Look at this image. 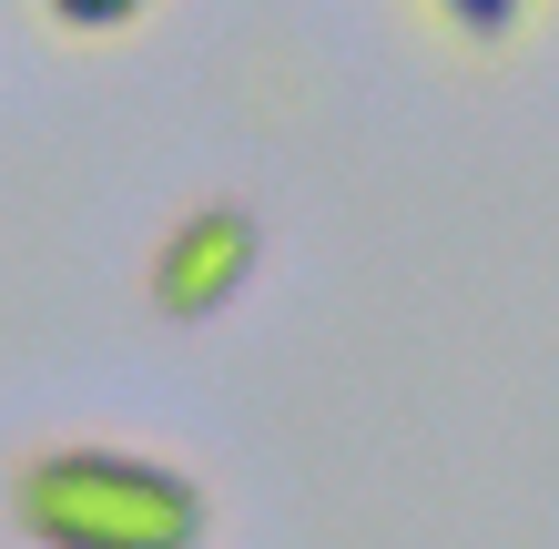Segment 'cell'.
<instances>
[{"label":"cell","mask_w":559,"mask_h":549,"mask_svg":"<svg viewBox=\"0 0 559 549\" xmlns=\"http://www.w3.org/2000/svg\"><path fill=\"white\" fill-rule=\"evenodd\" d=\"M11 520L41 549H193L204 489L133 447H41L11 478Z\"/></svg>","instance_id":"1"},{"label":"cell","mask_w":559,"mask_h":549,"mask_svg":"<svg viewBox=\"0 0 559 549\" xmlns=\"http://www.w3.org/2000/svg\"><path fill=\"white\" fill-rule=\"evenodd\" d=\"M254 275V214L235 204H204V214H183L174 224V244H163V265H153V306L163 315H183V326H204L214 306H235V285Z\"/></svg>","instance_id":"2"},{"label":"cell","mask_w":559,"mask_h":549,"mask_svg":"<svg viewBox=\"0 0 559 549\" xmlns=\"http://www.w3.org/2000/svg\"><path fill=\"white\" fill-rule=\"evenodd\" d=\"M51 21H61V31H133L143 0H51Z\"/></svg>","instance_id":"3"},{"label":"cell","mask_w":559,"mask_h":549,"mask_svg":"<svg viewBox=\"0 0 559 549\" xmlns=\"http://www.w3.org/2000/svg\"><path fill=\"white\" fill-rule=\"evenodd\" d=\"M519 11H530V0H448V21H457V31H478V41H499Z\"/></svg>","instance_id":"4"}]
</instances>
